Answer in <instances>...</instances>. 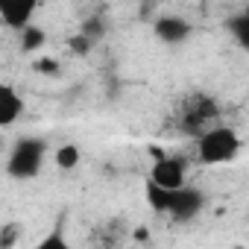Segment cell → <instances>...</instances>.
Segmentation results:
<instances>
[{"mask_svg": "<svg viewBox=\"0 0 249 249\" xmlns=\"http://www.w3.org/2000/svg\"><path fill=\"white\" fill-rule=\"evenodd\" d=\"M21 234H24L21 223H15V220L3 223V229H0V249H15V243L21 240Z\"/></svg>", "mask_w": 249, "mask_h": 249, "instance_id": "cell-13", "label": "cell"}, {"mask_svg": "<svg viewBox=\"0 0 249 249\" xmlns=\"http://www.w3.org/2000/svg\"><path fill=\"white\" fill-rule=\"evenodd\" d=\"M68 47H71V53H73V56H88V53L94 50V41H91V38H85L82 33H76V36H71V38H68Z\"/></svg>", "mask_w": 249, "mask_h": 249, "instance_id": "cell-16", "label": "cell"}, {"mask_svg": "<svg viewBox=\"0 0 249 249\" xmlns=\"http://www.w3.org/2000/svg\"><path fill=\"white\" fill-rule=\"evenodd\" d=\"M36 9H38V3H33V0H6V3H0V21H3L6 30L21 36L33 24Z\"/></svg>", "mask_w": 249, "mask_h": 249, "instance_id": "cell-7", "label": "cell"}, {"mask_svg": "<svg viewBox=\"0 0 249 249\" xmlns=\"http://www.w3.org/2000/svg\"><path fill=\"white\" fill-rule=\"evenodd\" d=\"M237 153H240V138L226 123H220L217 129L205 132L196 141V159H199V164H208V167L229 164V161L237 159Z\"/></svg>", "mask_w": 249, "mask_h": 249, "instance_id": "cell-3", "label": "cell"}, {"mask_svg": "<svg viewBox=\"0 0 249 249\" xmlns=\"http://www.w3.org/2000/svg\"><path fill=\"white\" fill-rule=\"evenodd\" d=\"M129 234H132V229H129L126 217H106L91 229L88 243H91V249H120L129 240Z\"/></svg>", "mask_w": 249, "mask_h": 249, "instance_id": "cell-6", "label": "cell"}, {"mask_svg": "<svg viewBox=\"0 0 249 249\" xmlns=\"http://www.w3.org/2000/svg\"><path fill=\"white\" fill-rule=\"evenodd\" d=\"M226 30L231 33V38L243 47V50H249V15H234V18H229L226 21Z\"/></svg>", "mask_w": 249, "mask_h": 249, "instance_id": "cell-11", "label": "cell"}, {"mask_svg": "<svg viewBox=\"0 0 249 249\" xmlns=\"http://www.w3.org/2000/svg\"><path fill=\"white\" fill-rule=\"evenodd\" d=\"M33 249H73L71 243H68V237H65V231L62 229H53L47 237H41Z\"/></svg>", "mask_w": 249, "mask_h": 249, "instance_id": "cell-14", "label": "cell"}, {"mask_svg": "<svg viewBox=\"0 0 249 249\" xmlns=\"http://www.w3.org/2000/svg\"><path fill=\"white\" fill-rule=\"evenodd\" d=\"M153 156H156V164L150 170V182L159 185V188H185V159L182 156H164L161 150L153 147Z\"/></svg>", "mask_w": 249, "mask_h": 249, "instance_id": "cell-5", "label": "cell"}, {"mask_svg": "<svg viewBox=\"0 0 249 249\" xmlns=\"http://www.w3.org/2000/svg\"><path fill=\"white\" fill-rule=\"evenodd\" d=\"M153 33H156V38L164 41V44H182V41L191 38L194 27H191L185 18H179V15H161V18H156Z\"/></svg>", "mask_w": 249, "mask_h": 249, "instance_id": "cell-8", "label": "cell"}, {"mask_svg": "<svg viewBox=\"0 0 249 249\" xmlns=\"http://www.w3.org/2000/svg\"><path fill=\"white\" fill-rule=\"evenodd\" d=\"M21 114H24V100H21V94H18L9 82H3V85H0V126L9 129Z\"/></svg>", "mask_w": 249, "mask_h": 249, "instance_id": "cell-9", "label": "cell"}, {"mask_svg": "<svg viewBox=\"0 0 249 249\" xmlns=\"http://www.w3.org/2000/svg\"><path fill=\"white\" fill-rule=\"evenodd\" d=\"M243 15H249V3H246V9H243Z\"/></svg>", "mask_w": 249, "mask_h": 249, "instance_id": "cell-18", "label": "cell"}, {"mask_svg": "<svg viewBox=\"0 0 249 249\" xmlns=\"http://www.w3.org/2000/svg\"><path fill=\"white\" fill-rule=\"evenodd\" d=\"M36 71H38V73H50V76H56V73H59V62H56V59H41V62L36 65Z\"/></svg>", "mask_w": 249, "mask_h": 249, "instance_id": "cell-17", "label": "cell"}, {"mask_svg": "<svg viewBox=\"0 0 249 249\" xmlns=\"http://www.w3.org/2000/svg\"><path fill=\"white\" fill-rule=\"evenodd\" d=\"M44 156H47V144L41 138H18L9 150L6 159V173L12 179H36L44 167Z\"/></svg>", "mask_w": 249, "mask_h": 249, "instance_id": "cell-4", "label": "cell"}, {"mask_svg": "<svg viewBox=\"0 0 249 249\" xmlns=\"http://www.w3.org/2000/svg\"><path fill=\"white\" fill-rule=\"evenodd\" d=\"M144 196H147V205H150L156 214H164V217H170L173 223H191V220H196L199 211L205 208V194H202L199 188H191V185L170 191V188H159V185H153V182L147 179Z\"/></svg>", "mask_w": 249, "mask_h": 249, "instance_id": "cell-2", "label": "cell"}, {"mask_svg": "<svg viewBox=\"0 0 249 249\" xmlns=\"http://www.w3.org/2000/svg\"><path fill=\"white\" fill-rule=\"evenodd\" d=\"M79 159H82V153H79L76 144H62V147L56 150V156H53V161H56L59 170H73V167L79 164Z\"/></svg>", "mask_w": 249, "mask_h": 249, "instance_id": "cell-12", "label": "cell"}, {"mask_svg": "<svg viewBox=\"0 0 249 249\" xmlns=\"http://www.w3.org/2000/svg\"><path fill=\"white\" fill-rule=\"evenodd\" d=\"M79 33H82L85 38H91V41L97 44V41H100V38L106 36V21H103V18H88V21H85V24L79 27Z\"/></svg>", "mask_w": 249, "mask_h": 249, "instance_id": "cell-15", "label": "cell"}, {"mask_svg": "<svg viewBox=\"0 0 249 249\" xmlns=\"http://www.w3.org/2000/svg\"><path fill=\"white\" fill-rule=\"evenodd\" d=\"M47 44V33L38 27V24H30L21 36H18V47H21V53H36V50H41Z\"/></svg>", "mask_w": 249, "mask_h": 249, "instance_id": "cell-10", "label": "cell"}, {"mask_svg": "<svg viewBox=\"0 0 249 249\" xmlns=\"http://www.w3.org/2000/svg\"><path fill=\"white\" fill-rule=\"evenodd\" d=\"M223 108L217 103V97H211L208 91H188L176 108H173V129L185 138H202L205 132L220 126Z\"/></svg>", "mask_w": 249, "mask_h": 249, "instance_id": "cell-1", "label": "cell"}]
</instances>
